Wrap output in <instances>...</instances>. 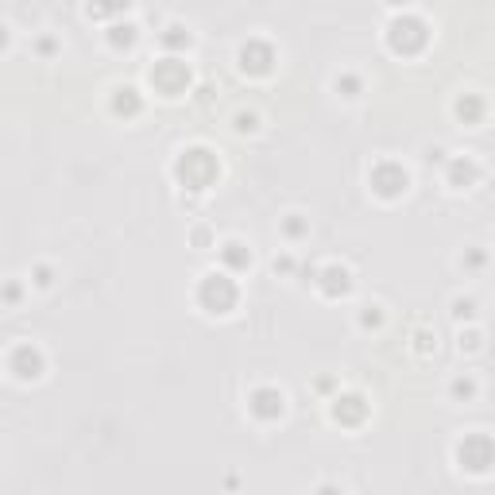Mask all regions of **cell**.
I'll return each instance as SVG.
<instances>
[{
    "mask_svg": "<svg viewBox=\"0 0 495 495\" xmlns=\"http://www.w3.org/2000/svg\"><path fill=\"white\" fill-rule=\"evenodd\" d=\"M202 302L209 306V313H228L233 310V302H236V286H233V279L228 275H205L202 279Z\"/></svg>",
    "mask_w": 495,
    "mask_h": 495,
    "instance_id": "6da1fadb",
    "label": "cell"
},
{
    "mask_svg": "<svg viewBox=\"0 0 495 495\" xmlns=\"http://www.w3.org/2000/svg\"><path fill=\"white\" fill-rule=\"evenodd\" d=\"M387 39H391L395 51L410 54V51H418V47L426 43V23L414 20V16H399V20L387 28Z\"/></svg>",
    "mask_w": 495,
    "mask_h": 495,
    "instance_id": "7a4b0ae2",
    "label": "cell"
},
{
    "mask_svg": "<svg viewBox=\"0 0 495 495\" xmlns=\"http://www.w3.org/2000/svg\"><path fill=\"white\" fill-rule=\"evenodd\" d=\"M457 460H460V468H476V472H484V468L495 465V445L484 433H472V437H465V441L457 445Z\"/></svg>",
    "mask_w": 495,
    "mask_h": 495,
    "instance_id": "3957f363",
    "label": "cell"
},
{
    "mask_svg": "<svg viewBox=\"0 0 495 495\" xmlns=\"http://www.w3.org/2000/svg\"><path fill=\"white\" fill-rule=\"evenodd\" d=\"M8 371H12L16 379H39L43 375V352L35 349V344H16L12 352H8Z\"/></svg>",
    "mask_w": 495,
    "mask_h": 495,
    "instance_id": "277c9868",
    "label": "cell"
},
{
    "mask_svg": "<svg viewBox=\"0 0 495 495\" xmlns=\"http://www.w3.org/2000/svg\"><path fill=\"white\" fill-rule=\"evenodd\" d=\"M151 81L167 97H175L190 86V70H186V62H178V59H163L159 66H151Z\"/></svg>",
    "mask_w": 495,
    "mask_h": 495,
    "instance_id": "5b68a950",
    "label": "cell"
},
{
    "mask_svg": "<svg viewBox=\"0 0 495 495\" xmlns=\"http://www.w3.org/2000/svg\"><path fill=\"white\" fill-rule=\"evenodd\" d=\"M271 62H275V51H271L267 43H260V39H252V43L240 47V70H252V74H267Z\"/></svg>",
    "mask_w": 495,
    "mask_h": 495,
    "instance_id": "8992f818",
    "label": "cell"
},
{
    "mask_svg": "<svg viewBox=\"0 0 495 495\" xmlns=\"http://www.w3.org/2000/svg\"><path fill=\"white\" fill-rule=\"evenodd\" d=\"M371 186H375L379 194L395 197V194H402V190H407V170L395 167V163H383V167H375V175H371Z\"/></svg>",
    "mask_w": 495,
    "mask_h": 495,
    "instance_id": "52a82bcc",
    "label": "cell"
},
{
    "mask_svg": "<svg viewBox=\"0 0 495 495\" xmlns=\"http://www.w3.org/2000/svg\"><path fill=\"white\" fill-rule=\"evenodd\" d=\"M252 410L260 418H279L283 414V391H275V387H263V391L252 395Z\"/></svg>",
    "mask_w": 495,
    "mask_h": 495,
    "instance_id": "ba28073f",
    "label": "cell"
},
{
    "mask_svg": "<svg viewBox=\"0 0 495 495\" xmlns=\"http://www.w3.org/2000/svg\"><path fill=\"white\" fill-rule=\"evenodd\" d=\"M472 178H476V163H472V159H457V163H453L449 182L457 186V190H465L468 182H472Z\"/></svg>",
    "mask_w": 495,
    "mask_h": 495,
    "instance_id": "9c48e42d",
    "label": "cell"
},
{
    "mask_svg": "<svg viewBox=\"0 0 495 495\" xmlns=\"http://www.w3.org/2000/svg\"><path fill=\"white\" fill-rule=\"evenodd\" d=\"M225 263H233V267H248V263H252V252H244L240 240H228L225 244Z\"/></svg>",
    "mask_w": 495,
    "mask_h": 495,
    "instance_id": "30bf717a",
    "label": "cell"
},
{
    "mask_svg": "<svg viewBox=\"0 0 495 495\" xmlns=\"http://www.w3.org/2000/svg\"><path fill=\"white\" fill-rule=\"evenodd\" d=\"M109 43L112 47H132V43H136V23H117L112 35H109Z\"/></svg>",
    "mask_w": 495,
    "mask_h": 495,
    "instance_id": "8fae6325",
    "label": "cell"
},
{
    "mask_svg": "<svg viewBox=\"0 0 495 495\" xmlns=\"http://www.w3.org/2000/svg\"><path fill=\"white\" fill-rule=\"evenodd\" d=\"M132 0H93L89 4V16H109V12H128Z\"/></svg>",
    "mask_w": 495,
    "mask_h": 495,
    "instance_id": "7c38bea8",
    "label": "cell"
},
{
    "mask_svg": "<svg viewBox=\"0 0 495 495\" xmlns=\"http://www.w3.org/2000/svg\"><path fill=\"white\" fill-rule=\"evenodd\" d=\"M457 117L472 124L476 117H480V101H476V97H460V101H457Z\"/></svg>",
    "mask_w": 495,
    "mask_h": 495,
    "instance_id": "4fadbf2b",
    "label": "cell"
},
{
    "mask_svg": "<svg viewBox=\"0 0 495 495\" xmlns=\"http://www.w3.org/2000/svg\"><path fill=\"white\" fill-rule=\"evenodd\" d=\"M182 31H186V28L170 23V28H167V35H163V43H167V47H186V43H190V35H182Z\"/></svg>",
    "mask_w": 495,
    "mask_h": 495,
    "instance_id": "5bb4252c",
    "label": "cell"
},
{
    "mask_svg": "<svg viewBox=\"0 0 495 495\" xmlns=\"http://www.w3.org/2000/svg\"><path fill=\"white\" fill-rule=\"evenodd\" d=\"M472 313H476V302L472 298H453V318H472Z\"/></svg>",
    "mask_w": 495,
    "mask_h": 495,
    "instance_id": "9a60e30c",
    "label": "cell"
},
{
    "mask_svg": "<svg viewBox=\"0 0 495 495\" xmlns=\"http://www.w3.org/2000/svg\"><path fill=\"white\" fill-rule=\"evenodd\" d=\"M344 89V97H360V81L352 78V74H344V78H337V93Z\"/></svg>",
    "mask_w": 495,
    "mask_h": 495,
    "instance_id": "2e32d148",
    "label": "cell"
},
{
    "mask_svg": "<svg viewBox=\"0 0 495 495\" xmlns=\"http://www.w3.org/2000/svg\"><path fill=\"white\" fill-rule=\"evenodd\" d=\"M453 395H457V399H460V395H465V399H472L476 383H472V379H457V383H453Z\"/></svg>",
    "mask_w": 495,
    "mask_h": 495,
    "instance_id": "e0dca14e",
    "label": "cell"
},
{
    "mask_svg": "<svg viewBox=\"0 0 495 495\" xmlns=\"http://www.w3.org/2000/svg\"><path fill=\"white\" fill-rule=\"evenodd\" d=\"M476 341H480L476 329H472V333H460V349H476Z\"/></svg>",
    "mask_w": 495,
    "mask_h": 495,
    "instance_id": "ac0fdd59",
    "label": "cell"
},
{
    "mask_svg": "<svg viewBox=\"0 0 495 495\" xmlns=\"http://www.w3.org/2000/svg\"><path fill=\"white\" fill-rule=\"evenodd\" d=\"M35 283L39 286H51V267H35Z\"/></svg>",
    "mask_w": 495,
    "mask_h": 495,
    "instance_id": "d6986e66",
    "label": "cell"
},
{
    "mask_svg": "<svg viewBox=\"0 0 495 495\" xmlns=\"http://www.w3.org/2000/svg\"><path fill=\"white\" fill-rule=\"evenodd\" d=\"M387 4H395V8H399V4H410V0H387Z\"/></svg>",
    "mask_w": 495,
    "mask_h": 495,
    "instance_id": "ffe728a7",
    "label": "cell"
}]
</instances>
